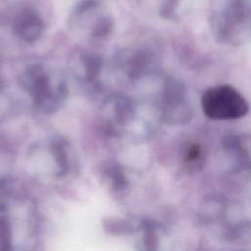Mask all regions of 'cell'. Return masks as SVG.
Wrapping results in <instances>:
<instances>
[{
  "label": "cell",
  "mask_w": 251,
  "mask_h": 251,
  "mask_svg": "<svg viewBox=\"0 0 251 251\" xmlns=\"http://www.w3.org/2000/svg\"><path fill=\"white\" fill-rule=\"evenodd\" d=\"M215 38L224 44L239 46L251 40V0H226L211 20Z\"/></svg>",
  "instance_id": "obj_1"
},
{
  "label": "cell",
  "mask_w": 251,
  "mask_h": 251,
  "mask_svg": "<svg viewBox=\"0 0 251 251\" xmlns=\"http://www.w3.org/2000/svg\"><path fill=\"white\" fill-rule=\"evenodd\" d=\"M201 107L205 116L214 121L237 120L249 111V105L243 95L228 84L206 89L201 97Z\"/></svg>",
  "instance_id": "obj_2"
},
{
  "label": "cell",
  "mask_w": 251,
  "mask_h": 251,
  "mask_svg": "<svg viewBox=\"0 0 251 251\" xmlns=\"http://www.w3.org/2000/svg\"><path fill=\"white\" fill-rule=\"evenodd\" d=\"M23 84L28 90L34 104L42 111L50 113L56 111L67 95L66 84L53 89L51 79L41 65L29 66L23 76Z\"/></svg>",
  "instance_id": "obj_3"
},
{
  "label": "cell",
  "mask_w": 251,
  "mask_h": 251,
  "mask_svg": "<svg viewBox=\"0 0 251 251\" xmlns=\"http://www.w3.org/2000/svg\"><path fill=\"white\" fill-rule=\"evenodd\" d=\"M160 109L165 122L181 123L189 120L190 108L187 106L186 88L180 80L171 77L165 81Z\"/></svg>",
  "instance_id": "obj_4"
},
{
  "label": "cell",
  "mask_w": 251,
  "mask_h": 251,
  "mask_svg": "<svg viewBox=\"0 0 251 251\" xmlns=\"http://www.w3.org/2000/svg\"><path fill=\"white\" fill-rule=\"evenodd\" d=\"M15 33L25 42H34L42 34L44 24L40 15L29 7L22 8L13 20Z\"/></svg>",
  "instance_id": "obj_5"
},
{
  "label": "cell",
  "mask_w": 251,
  "mask_h": 251,
  "mask_svg": "<svg viewBox=\"0 0 251 251\" xmlns=\"http://www.w3.org/2000/svg\"><path fill=\"white\" fill-rule=\"evenodd\" d=\"M153 62V54L148 50L137 51L128 61L127 74L132 78H137L145 75Z\"/></svg>",
  "instance_id": "obj_6"
},
{
  "label": "cell",
  "mask_w": 251,
  "mask_h": 251,
  "mask_svg": "<svg viewBox=\"0 0 251 251\" xmlns=\"http://www.w3.org/2000/svg\"><path fill=\"white\" fill-rule=\"evenodd\" d=\"M81 62L85 69V77L88 82H93L96 80L97 75L103 65V59L98 54H84L81 57Z\"/></svg>",
  "instance_id": "obj_7"
},
{
  "label": "cell",
  "mask_w": 251,
  "mask_h": 251,
  "mask_svg": "<svg viewBox=\"0 0 251 251\" xmlns=\"http://www.w3.org/2000/svg\"><path fill=\"white\" fill-rule=\"evenodd\" d=\"M128 227L130 228L129 224L124 219L111 218L105 221V228L113 234H126L128 231Z\"/></svg>",
  "instance_id": "obj_8"
},
{
  "label": "cell",
  "mask_w": 251,
  "mask_h": 251,
  "mask_svg": "<svg viewBox=\"0 0 251 251\" xmlns=\"http://www.w3.org/2000/svg\"><path fill=\"white\" fill-rule=\"evenodd\" d=\"M112 26H113V23L110 18L101 17L94 24L92 27L91 35L96 38H104L111 32Z\"/></svg>",
  "instance_id": "obj_9"
},
{
  "label": "cell",
  "mask_w": 251,
  "mask_h": 251,
  "mask_svg": "<svg viewBox=\"0 0 251 251\" xmlns=\"http://www.w3.org/2000/svg\"><path fill=\"white\" fill-rule=\"evenodd\" d=\"M181 0H163L160 7V15L164 19H172L177 11Z\"/></svg>",
  "instance_id": "obj_10"
}]
</instances>
